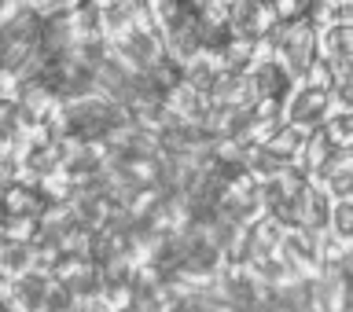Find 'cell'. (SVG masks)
Returning <instances> with one entry per match:
<instances>
[{
	"label": "cell",
	"mask_w": 353,
	"mask_h": 312,
	"mask_svg": "<svg viewBox=\"0 0 353 312\" xmlns=\"http://www.w3.org/2000/svg\"><path fill=\"white\" fill-rule=\"evenodd\" d=\"M154 30L173 59H188L203 48V11L195 0H154Z\"/></svg>",
	"instance_id": "cell-1"
},
{
	"label": "cell",
	"mask_w": 353,
	"mask_h": 312,
	"mask_svg": "<svg viewBox=\"0 0 353 312\" xmlns=\"http://www.w3.org/2000/svg\"><path fill=\"white\" fill-rule=\"evenodd\" d=\"M331 151H335V147H331V140L324 136V129H309V136L302 143V154H298L294 165L309 176V180H320V173H324Z\"/></svg>",
	"instance_id": "cell-5"
},
{
	"label": "cell",
	"mask_w": 353,
	"mask_h": 312,
	"mask_svg": "<svg viewBox=\"0 0 353 312\" xmlns=\"http://www.w3.org/2000/svg\"><path fill=\"white\" fill-rule=\"evenodd\" d=\"M335 110H339V103H335V92H331V88L298 85L294 96L283 103V118L291 121V125H302V129H320Z\"/></svg>",
	"instance_id": "cell-3"
},
{
	"label": "cell",
	"mask_w": 353,
	"mask_h": 312,
	"mask_svg": "<svg viewBox=\"0 0 353 312\" xmlns=\"http://www.w3.org/2000/svg\"><path fill=\"white\" fill-rule=\"evenodd\" d=\"M19 176V162L11 151H0V187H8L11 180Z\"/></svg>",
	"instance_id": "cell-6"
},
{
	"label": "cell",
	"mask_w": 353,
	"mask_h": 312,
	"mask_svg": "<svg viewBox=\"0 0 353 312\" xmlns=\"http://www.w3.org/2000/svg\"><path fill=\"white\" fill-rule=\"evenodd\" d=\"M250 85H254V99H269V103H287L298 88L294 74L280 59H265L258 70H250Z\"/></svg>",
	"instance_id": "cell-4"
},
{
	"label": "cell",
	"mask_w": 353,
	"mask_h": 312,
	"mask_svg": "<svg viewBox=\"0 0 353 312\" xmlns=\"http://www.w3.org/2000/svg\"><path fill=\"white\" fill-rule=\"evenodd\" d=\"M320 30L309 15H298L291 22H280V30H276V59H280L287 70L294 74V81H302L305 70L316 63L320 55Z\"/></svg>",
	"instance_id": "cell-2"
},
{
	"label": "cell",
	"mask_w": 353,
	"mask_h": 312,
	"mask_svg": "<svg viewBox=\"0 0 353 312\" xmlns=\"http://www.w3.org/2000/svg\"><path fill=\"white\" fill-rule=\"evenodd\" d=\"M350 121H353V110H350Z\"/></svg>",
	"instance_id": "cell-11"
},
{
	"label": "cell",
	"mask_w": 353,
	"mask_h": 312,
	"mask_svg": "<svg viewBox=\"0 0 353 312\" xmlns=\"http://www.w3.org/2000/svg\"><path fill=\"white\" fill-rule=\"evenodd\" d=\"M19 4H15V0H0V19H8L11 15V11H15Z\"/></svg>",
	"instance_id": "cell-8"
},
{
	"label": "cell",
	"mask_w": 353,
	"mask_h": 312,
	"mask_svg": "<svg viewBox=\"0 0 353 312\" xmlns=\"http://www.w3.org/2000/svg\"><path fill=\"white\" fill-rule=\"evenodd\" d=\"M4 191V187H0ZM4 220H8V209H4V195H0V231H4Z\"/></svg>",
	"instance_id": "cell-9"
},
{
	"label": "cell",
	"mask_w": 353,
	"mask_h": 312,
	"mask_svg": "<svg viewBox=\"0 0 353 312\" xmlns=\"http://www.w3.org/2000/svg\"><path fill=\"white\" fill-rule=\"evenodd\" d=\"M33 4H37V8L44 11V15H48V11H59V8H66L70 0H33Z\"/></svg>",
	"instance_id": "cell-7"
},
{
	"label": "cell",
	"mask_w": 353,
	"mask_h": 312,
	"mask_svg": "<svg viewBox=\"0 0 353 312\" xmlns=\"http://www.w3.org/2000/svg\"><path fill=\"white\" fill-rule=\"evenodd\" d=\"M103 4H110V0H103Z\"/></svg>",
	"instance_id": "cell-12"
},
{
	"label": "cell",
	"mask_w": 353,
	"mask_h": 312,
	"mask_svg": "<svg viewBox=\"0 0 353 312\" xmlns=\"http://www.w3.org/2000/svg\"><path fill=\"white\" fill-rule=\"evenodd\" d=\"M327 4H339V0H327Z\"/></svg>",
	"instance_id": "cell-10"
}]
</instances>
